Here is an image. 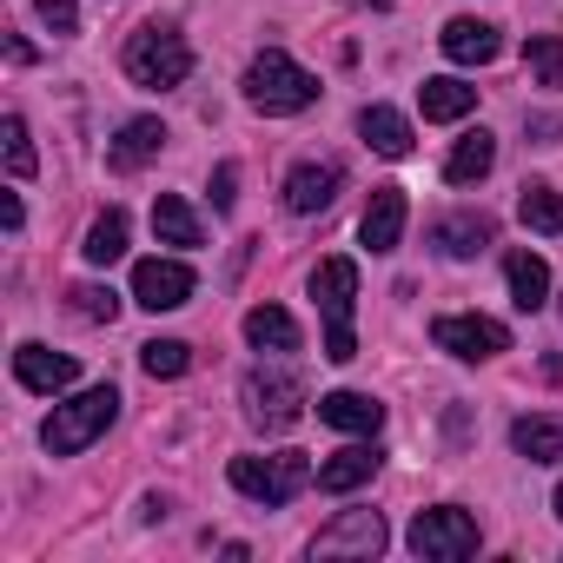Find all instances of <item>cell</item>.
<instances>
[{
  "mask_svg": "<svg viewBox=\"0 0 563 563\" xmlns=\"http://www.w3.org/2000/svg\"><path fill=\"white\" fill-rule=\"evenodd\" d=\"M245 100H252L265 120H278V113H306V107L319 100V80H312L292 54L265 47V54L245 67Z\"/></svg>",
  "mask_w": 563,
  "mask_h": 563,
  "instance_id": "obj_1",
  "label": "cell"
},
{
  "mask_svg": "<svg viewBox=\"0 0 563 563\" xmlns=\"http://www.w3.org/2000/svg\"><path fill=\"white\" fill-rule=\"evenodd\" d=\"M312 299H319V312H325V358H332V365L358 358V339H352L358 265H352V258H319V272H312Z\"/></svg>",
  "mask_w": 563,
  "mask_h": 563,
  "instance_id": "obj_2",
  "label": "cell"
},
{
  "mask_svg": "<svg viewBox=\"0 0 563 563\" xmlns=\"http://www.w3.org/2000/svg\"><path fill=\"white\" fill-rule=\"evenodd\" d=\"M232 490L239 497H252V504H265V510H278V504H292L319 471H312V457L306 451H278V457H232Z\"/></svg>",
  "mask_w": 563,
  "mask_h": 563,
  "instance_id": "obj_3",
  "label": "cell"
},
{
  "mask_svg": "<svg viewBox=\"0 0 563 563\" xmlns=\"http://www.w3.org/2000/svg\"><path fill=\"white\" fill-rule=\"evenodd\" d=\"M186 74H192V47H186L179 27L146 21V27L126 41V80H133V87H179Z\"/></svg>",
  "mask_w": 563,
  "mask_h": 563,
  "instance_id": "obj_4",
  "label": "cell"
},
{
  "mask_svg": "<svg viewBox=\"0 0 563 563\" xmlns=\"http://www.w3.org/2000/svg\"><path fill=\"white\" fill-rule=\"evenodd\" d=\"M113 418H120V391H113V385H93V391H80V398L54 405V418H47L41 444H47L54 457H74V451H87Z\"/></svg>",
  "mask_w": 563,
  "mask_h": 563,
  "instance_id": "obj_5",
  "label": "cell"
},
{
  "mask_svg": "<svg viewBox=\"0 0 563 563\" xmlns=\"http://www.w3.org/2000/svg\"><path fill=\"white\" fill-rule=\"evenodd\" d=\"M405 543H411L424 563H464V556H477V517H471V510H457V504L418 510Z\"/></svg>",
  "mask_w": 563,
  "mask_h": 563,
  "instance_id": "obj_6",
  "label": "cell"
},
{
  "mask_svg": "<svg viewBox=\"0 0 563 563\" xmlns=\"http://www.w3.org/2000/svg\"><path fill=\"white\" fill-rule=\"evenodd\" d=\"M245 418L258 431H292L306 418V385L292 372H252L245 378Z\"/></svg>",
  "mask_w": 563,
  "mask_h": 563,
  "instance_id": "obj_7",
  "label": "cell"
},
{
  "mask_svg": "<svg viewBox=\"0 0 563 563\" xmlns=\"http://www.w3.org/2000/svg\"><path fill=\"white\" fill-rule=\"evenodd\" d=\"M431 339H438V352H451V358H464V365H484V358L510 352V332H504L497 319H484V312H451V319L431 325Z\"/></svg>",
  "mask_w": 563,
  "mask_h": 563,
  "instance_id": "obj_8",
  "label": "cell"
},
{
  "mask_svg": "<svg viewBox=\"0 0 563 563\" xmlns=\"http://www.w3.org/2000/svg\"><path fill=\"white\" fill-rule=\"evenodd\" d=\"M391 537H385V517L378 510H345L339 523H325L312 537V556H378Z\"/></svg>",
  "mask_w": 563,
  "mask_h": 563,
  "instance_id": "obj_9",
  "label": "cell"
},
{
  "mask_svg": "<svg viewBox=\"0 0 563 563\" xmlns=\"http://www.w3.org/2000/svg\"><path fill=\"white\" fill-rule=\"evenodd\" d=\"M133 299H140L146 312H179V306L192 299V272H186L179 258H140V265H133Z\"/></svg>",
  "mask_w": 563,
  "mask_h": 563,
  "instance_id": "obj_10",
  "label": "cell"
},
{
  "mask_svg": "<svg viewBox=\"0 0 563 563\" xmlns=\"http://www.w3.org/2000/svg\"><path fill=\"white\" fill-rule=\"evenodd\" d=\"M438 47H444V60H457V67H490L497 54H504V41H497V27L490 21H444V34H438Z\"/></svg>",
  "mask_w": 563,
  "mask_h": 563,
  "instance_id": "obj_11",
  "label": "cell"
},
{
  "mask_svg": "<svg viewBox=\"0 0 563 563\" xmlns=\"http://www.w3.org/2000/svg\"><path fill=\"white\" fill-rule=\"evenodd\" d=\"M339 166L332 159H306V166H292V179H286V206L299 212V219H312V212H325L332 199H339Z\"/></svg>",
  "mask_w": 563,
  "mask_h": 563,
  "instance_id": "obj_12",
  "label": "cell"
},
{
  "mask_svg": "<svg viewBox=\"0 0 563 563\" xmlns=\"http://www.w3.org/2000/svg\"><path fill=\"white\" fill-rule=\"evenodd\" d=\"M405 186H378L372 192V206H365V219H358V239L372 245V252H398V239H405Z\"/></svg>",
  "mask_w": 563,
  "mask_h": 563,
  "instance_id": "obj_13",
  "label": "cell"
},
{
  "mask_svg": "<svg viewBox=\"0 0 563 563\" xmlns=\"http://www.w3.org/2000/svg\"><path fill=\"white\" fill-rule=\"evenodd\" d=\"M14 378H21L27 391H47V398H54V391H67V385L80 378V365H74L67 352H47V345L27 339V345L14 352Z\"/></svg>",
  "mask_w": 563,
  "mask_h": 563,
  "instance_id": "obj_14",
  "label": "cell"
},
{
  "mask_svg": "<svg viewBox=\"0 0 563 563\" xmlns=\"http://www.w3.org/2000/svg\"><path fill=\"white\" fill-rule=\"evenodd\" d=\"M319 418H325L332 431L378 438V424H385V405H378L372 391H325V398H319Z\"/></svg>",
  "mask_w": 563,
  "mask_h": 563,
  "instance_id": "obj_15",
  "label": "cell"
},
{
  "mask_svg": "<svg viewBox=\"0 0 563 563\" xmlns=\"http://www.w3.org/2000/svg\"><path fill=\"white\" fill-rule=\"evenodd\" d=\"M159 146H166V126H159V120H126L120 140L107 146V166H113V173H140V166L159 159Z\"/></svg>",
  "mask_w": 563,
  "mask_h": 563,
  "instance_id": "obj_16",
  "label": "cell"
},
{
  "mask_svg": "<svg viewBox=\"0 0 563 563\" xmlns=\"http://www.w3.org/2000/svg\"><path fill=\"white\" fill-rule=\"evenodd\" d=\"M510 444H517V457H530V464H563V418H556V411H530V418L510 424Z\"/></svg>",
  "mask_w": 563,
  "mask_h": 563,
  "instance_id": "obj_17",
  "label": "cell"
},
{
  "mask_svg": "<svg viewBox=\"0 0 563 563\" xmlns=\"http://www.w3.org/2000/svg\"><path fill=\"white\" fill-rule=\"evenodd\" d=\"M358 133H365V146L378 153V159H411V120L405 113H391V107H365L358 113Z\"/></svg>",
  "mask_w": 563,
  "mask_h": 563,
  "instance_id": "obj_18",
  "label": "cell"
},
{
  "mask_svg": "<svg viewBox=\"0 0 563 563\" xmlns=\"http://www.w3.org/2000/svg\"><path fill=\"white\" fill-rule=\"evenodd\" d=\"M378 464H385L378 444H345V451H332V457L319 464V490H358V484H372Z\"/></svg>",
  "mask_w": 563,
  "mask_h": 563,
  "instance_id": "obj_19",
  "label": "cell"
},
{
  "mask_svg": "<svg viewBox=\"0 0 563 563\" xmlns=\"http://www.w3.org/2000/svg\"><path fill=\"white\" fill-rule=\"evenodd\" d=\"M504 278H510V306L517 312H543V299H550V265L537 252H510L504 258Z\"/></svg>",
  "mask_w": 563,
  "mask_h": 563,
  "instance_id": "obj_20",
  "label": "cell"
},
{
  "mask_svg": "<svg viewBox=\"0 0 563 563\" xmlns=\"http://www.w3.org/2000/svg\"><path fill=\"white\" fill-rule=\"evenodd\" d=\"M431 245H438L444 258H471V252L490 245V219H484V212H451V219L431 225Z\"/></svg>",
  "mask_w": 563,
  "mask_h": 563,
  "instance_id": "obj_21",
  "label": "cell"
},
{
  "mask_svg": "<svg viewBox=\"0 0 563 563\" xmlns=\"http://www.w3.org/2000/svg\"><path fill=\"white\" fill-rule=\"evenodd\" d=\"M490 166H497V140L477 126V133H464V140L451 146V159H444V179H451V186H471V179H484Z\"/></svg>",
  "mask_w": 563,
  "mask_h": 563,
  "instance_id": "obj_22",
  "label": "cell"
},
{
  "mask_svg": "<svg viewBox=\"0 0 563 563\" xmlns=\"http://www.w3.org/2000/svg\"><path fill=\"white\" fill-rule=\"evenodd\" d=\"M245 339L258 352H299V325H292V312H278V306H252L245 312Z\"/></svg>",
  "mask_w": 563,
  "mask_h": 563,
  "instance_id": "obj_23",
  "label": "cell"
},
{
  "mask_svg": "<svg viewBox=\"0 0 563 563\" xmlns=\"http://www.w3.org/2000/svg\"><path fill=\"white\" fill-rule=\"evenodd\" d=\"M418 107H424V120H464L477 107V87H464V80H424Z\"/></svg>",
  "mask_w": 563,
  "mask_h": 563,
  "instance_id": "obj_24",
  "label": "cell"
},
{
  "mask_svg": "<svg viewBox=\"0 0 563 563\" xmlns=\"http://www.w3.org/2000/svg\"><path fill=\"white\" fill-rule=\"evenodd\" d=\"M153 232H159V245H199V219H192V206L179 192L153 199Z\"/></svg>",
  "mask_w": 563,
  "mask_h": 563,
  "instance_id": "obj_25",
  "label": "cell"
},
{
  "mask_svg": "<svg viewBox=\"0 0 563 563\" xmlns=\"http://www.w3.org/2000/svg\"><path fill=\"white\" fill-rule=\"evenodd\" d=\"M80 252H87V265H113V258H126V212L107 206V212L87 225V245H80Z\"/></svg>",
  "mask_w": 563,
  "mask_h": 563,
  "instance_id": "obj_26",
  "label": "cell"
},
{
  "mask_svg": "<svg viewBox=\"0 0 563 563\" xmlns=\"http://www.w3.org/2000/svg\"><path fill=\"white\" fill-rule=\"evenodd\" d=\"M523 67L537 87H563V34H530L523 41Z\"/></svg>",
  "mask_w": 563,
  "mask_h": 563,
  "instance_id": "obj_27",
  "label": "cell"
},
{
  "mask_svg": "<svg viewBox=\"0 0 563 563\" xmlns=\"http://www.w3.org/2000/svg\"><path fill=\"white\" fill-rule=\"evenodd\" d=\"M517 219H523L530 232H563V192H556V186H523Z\"/></svg>",
  "mask_w": 563,
  "mask_h": 563,
  "instance_id": "obj_28",
  "label": "cell"
},
{
  "mask_svg": "<svg viewBox=\"0 0 563 563\" xmlns=\"http://www.w3.org/2000/svg\"><path fill=\"white\" fill-rule=\"evenodd\" d=\"M140 365H146V378H186L192 372V345L186 339H153V345H140Z\"/></svg>",
  "mask_w": 563,
  "mask_h": 563,
  "instance_id": "obj_29",
  "label": "cell"
},
{
  "mask_svg": "<svg viewBox=\"0 0 563 563\" xmlns=\"http://www.w3.org/2000/svg\"><path fill=\"white\" fill-rule=\"evenodd\" d=\"M0 140H8V173H14V179H34V166H41V159H34L27 120H21V113H8V120H0Z\"/></svg>",
  "mask_w": 563,
  "mask_h": 563,
  "instance_id": "obj_30",
  "label": "cell"
},
{
  "mask_svg": "<svg viewBox=\"0 0 563 563\" xmlns=\"http://www.w3.org/2000/svg\"><path fill=\"white\" fill-rule=\"evenodd\" d=\"M67 299H74V312L93 319V325H113V319H120V292H113V286H74Z\"/></svg>",
  "mask_w": 563,
  "mask_h": 563,
  "instance_id": "obj_31",
  "label": "cell"
},
{
  "mask_svg": "<svg viewBox=\"0 0 563 563\" xmlns=\"http://www.w3.org/2000/svg\"><path fill=\"white\" fill-rule=\"evenodd\" d=\"M34 14H41L54 34H74V27H80V8H74V0H34Z\"/></svg>",
  "mask_w": 563,
  "mask_h": 563,
  "instance_id": "obj_32",
  "label": "cell"
},
{
  "mask_svg": "<svg viewBox=\"0 0 563 563\" xmlns=\"http://www.w3.org/2000/svg\"><path fill=\"white\" fill-rule=\"evenodd\" d=\"M232 186H239V166H219V173H212V206H219V212H232V199H239Z\"/></svg>",
  "mask_w": 563,
  "mask_h": 563,
  "instance_id": "obj_33",
  "label": "cell"
},
{
  "mask_svg": "<svg viewBox=\"0 0 563 563\" xmlns=\"http://www.w3.org/2000/svg\"><path fill=\"white\" fill-rule=\"evenodd\" d=\"M21 219H27V212H21V192H0V225L21 232Z\"/></svg>",
  "mask_w": 563,
  "mask_h": 563,
  "instance_id": "obj_34",
  "label": "cell"
},
{
  "mask_svg": "<svg viewBox=\"0 0 563 563\" xmlns=\"http://www.w3.org/2000/svg\"><path fill=\"white\" fill-rule=\"evenodd\" d=\"M556 517H563V484H556Z\"/></svg>",
  "mask_w": 563,
  "mask_h": 563,
  "instance_id": "obj_35",
  "label": "cell"
}]
</instances>
